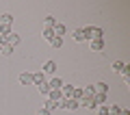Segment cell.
<instances>
[{
    "label": "cell",
    "mask_w": 130,
    "mask_h": 115,
    "mask_svg": "<svg viewBox=\"0 0 130 115\" xmlns=\"http://www.w3.org/2000/svg\"><path fill=\"white\" fill-rule=\"evenodd\" d=\"M95 111H98V115H108V104H100V106H95Z\"/></svg>",
    "instance_id": "cb8c5ba5"
},
{
    "label": "cell",
    "mask_w": 130,
    "mask_h": 115,
    "mask_svg": "<svg viewBox=\"0 0 130 115\" xmlns=\"http://www.w3.org/2000/svg\"><path fill=\"white\" fill-rule=\"evenodd\" d=\"M121 76H124V83L128 85V83H130V65H124V69H121Z\"/></svg>",
    "instance_id": "d6986e66"
},
{
    "label": "cell",
    "mask_w": 130,
    "mask_h": 115,
    "mask_svg": "<svg viewBox=\"0 0 130 115\" xmlns=\"http://www.w3.org/2000/svg\"><path fill=\"white\" fill-rule=\"evenodd\" d=\"M37 89H39V93H41V96H46V98H48V93H50V85H48V83L37 85Z\"/></svg>",
    "instance_id": "2e32d148"
},
{
    "label": "cell",
    "mask_w": 130,
    "mask_h": 115,
    "mask_svg": "<svg viewBox=\"0 0 130 115\" xmlns=\"http://www.w3.org/2000/svg\"><path fill=\"white\" fill-rule=\"evenodd\" d=\"M124 61H113V65H111V67H113V72H121V69H124Z\"/></svg>",
    "instance_id": "7402d4cb"
},
{
    "label": "cell",
    "mask_w": 130,
    "mask_h": 115,
    "mask_svg": "<svg viewBox=\"0 0 130 115\" xmlns=\"http://www.w3.org/2000/svg\"><path fill=\"white\" fill-rule=\"evenodd\" d=\"M48 85H50V89H59V91H61L65 83H63V80L59 78V76H54V78H50V80H48Z\"/></svg>",
    "instance_id": "8992f818"
},
{
    "label": "cell",
    "mask_w": 130,
    "mask_h": 115,
    "mask_svg": "<svg viewBox=\"0 0 130 115\" xmlns=\"http://www.w3.org/2000/svg\"><path fill=\"white\" fill-rule=\"evenodd\" d=\"M0 50H2V48H0Z\"/></svg>",
    "instance_id": "f1b7e54d"
},
{
    "label": "cell",
    "mask_w": 130,
    "mask_h": 115,
    "mask_svg": "<svg viewBox=\"0 0 130 115\" xmlns=\"http://www.w3.org/2000/svg\"><path fill=\"white\" fill-rule=\"evenodd\" d=\"M72 37H74V41H85V35H83V28H76V31H74V35H72Z\"/></svg>",
    "instance_id": "44dd1931"
},
{
    "label": "cell",
    "mask_w": 130,
    "mask_h": 115,
    "mask_svg": "<svg viewBox=\"0 0 130 115\" xmlns=\"http://www.w3.org/2000/svg\"><path fill=\"white\" fill-rule=\"evenodd\" d=\"M11 33H13L11 24H0V35H2V37H9Z\"/></svg>",
    "instance_id": "5bb4252c"
},
{
    "label": "cell",
    "mask_w": 130,
    "mask_h": 115,
    "mask_svg": "<svg viewBox=\"0 0 130 115\" xmlns=\"http://www.w3.org/2000/svg\"><path fill=\"white\" fill-rule=\"evenodd\" d=\"M65 33H67V26H65V24H61V22H56V26H54V35H56V37H63Z\"/></svg>",
    "instance_id": "30bf717a"
},
{
    "label": "cell",
    "mask_w": 130,
    "mask_h": 115,
    "mask_svg": "<svg viewBox=\"0 0 130 115\" xmlns=\"http://www.w3.org/2000/svg\"><path fill=\"white\" fill-rule=\"evenodd\" d=\"M48 100H52V102H56V104H61V102H63V93H61L59 89H50Z\"/></svg>",
    "instance_id": "7a4b0ae2"
},
{
    "label": "cell",
    "mask_w": 130,
    "mask_h": 115,
    "mask_svg": "<svg viewBox=\"0 0 130 115\" xmlns=\"http://www.w3.org/2000/svg\"><path fill=\"white\" fill-rule=\"evenodd\" d=\"M93 104H95V106L106 104V93H95V96H93Z\"/></svg>",
    "instance_id": "7c38bea8"
},
{
    "label": "cell",
    "mask_w": 130,
    "mask_h": 115,
    "mask_svg": "<svg viewBox=\"0 0 130 115\" xmlns=\"http://www.w3.org/2000/svg\"><path fill=\"white\" fill-rule=\"evenodd\" d=\"M50 46L52 48H61V46H63V37H54V39L50 41Z\"/></svg>",
    "instance_id": "d4e9b609"
},
{
    "label": "cell",
    "mask_w": 130,
    "mask_h": 115,
    "mask_svg": "<svg viewBox=\"0 0 130 115\" xmlns=\"http://www.w3.org/2000/svg\"><path fill=\"white\" fill-rule=\"evenodd\" d=\"M41 35H43V39H46V41H52V39H54V28H48V26H43V33H41Z\"/></svg>",
    "instance_id": "ba28073f"
},
{
    "label": "cell",
    "mask_w": 130,
    "mask_h": 115,
    "mask_svg": "<svg viewBox=\"0 0 130 115\" xmlns=\"http://www.w3.org/2000/svg\"><path fill=\"white\" fill-rule=\"evenodd\" d=\"M46 26L48 28H54L56 26V18H54V15H48V18H46Z\"/></svg>",
    "instance_id": "603a6c76"
},
{
    "label": "cell",
    "mask_w": 130,
    "mask_h": 115,
    "mask_svg": "<svg viewBox=\"0 0 130 115\" xmlns=\"http://www.w3.org/2000/svg\"><path fill=\"white\" fill-rule=\"evenodd\" d=\"M119 115H130V111H126V109H121V113Z\"/></svg>",
    "instance_id": "83f0119b"
},
{
    "label": "cell",
    "mask_w": 130,
    "mask_h": 115,
    "mask_svg": "<svg viewBox=\"0 0 130 115\" xmlns=\"http://www.w3.org/2000/svg\"><path fill=\"white\" fill-rule=\"evenodd\" d=\"M85 89V96H89V98H93V96H95V85H87V87H83Z\"/></svg>",
    "instance_id": "ac0fdd59"
},
{
    "label": "cell",
    "mask_w": 130,
    "mask_h": 115,
    "mask_svg": "<svg viewBox=\"0 0 130 115\" xmlns=\"http://www.w3.org/2000/svg\"><path fill=\"white\" fill-rule=\"evenodd\" d=\"M20 83H22L24 87L32 85V74H30V72H22V74H20Z\"/></svg>",
    "instance_id": "277c9868"
},
{
    "label": "cell",
    "mask_w": 130,
    "mask_h": 115,
    "mask_svg": "<svg viewBox=\"0 0 130 115\" xmlns=\"http://www.w3.org/2000/svg\"><path fill=\"white\" fill-rule=\"evenodd\" d=\"M72 98L80 102V100L85 98V89H83V87H74V93H72Z\"/></svg>",
    "instance_id": "4fadbf2b"
},
{
    "label": "cell",
    "mask_w": 130,
    "mask_h": 115,
    "mask_svg": "<svg viewBox=\"0 0 130 115\" xmlns=\"http://www.w3.org/2000/svg\"><path fill=\"white\" fill-rule=\"evenodd\" d=\"M41 72L43 74H54L56 72V61H46L43 67H41Z\"/></svg>",
    "instance_id": "3957f363"
},
{
    "label": "cell",
    "mask_w": 130,
    "mask_h": 115,
    "mask_svg": "<svg viewBox=\"0 0 130 115\" xmlns=\"http://www.w3.org/2000/svg\"><path fill=\"white\" fill-rule=\"evenodd\" d=\"M37 115H52V113H50V111H46V109H39Z\"/></svg>",
    "instance_id": "4316f807"
},
{
    "label": "cell",
    "mask_w": 130,
    "mask_h": 115,
    "mask_svg": "<svg viewBox=\"0 0 130 115\" xmlns=\"http://www.w3.org/2000/svg\"><path fill=\"white\" fill-rule=\"evenodd\" d=\"M78 106H80V102L78 100H74V98H67V100H63L59 104V109H67V111H78Z\"/></svg>",
    "instance_id": "6da1fadb"
},
{
    "label": "cell",
    "mask_w": 130,
    "mask_h": 115,
    "mask_svg": "<svg viewBox=\"0 0 130 115\" xmlns=\"http://www.w3.org/2000/svg\"><path fill=\"white\" fill-rule=\"evenodd\" d=\"M41 109H46V111H50V113H52V111H56V109H59V104L46 98V100H43V106H41Z\"/></svg>",
    "instance_id": "8fae6325"
},
{
    "label": "cell",
    "mask_w": 130,
    "mask_h": 115,
    "mask_svg": "<svg viewBox=\"0 0 130 115\" xmlns=\"http://www.w3.org/2000/svg\"><path fill=\"white\" fill-rule=\"evenodd\" d=\"M11 52H13V46H5L2 50H0V54H5V56H9Z\"/></svg>",
    "instance_id": "484cf974"
},
{
    "label": "cell",
    "mask_w": 130,
    "mask_h": 115,
    "mask_svg": "<svg viewBox=\"0 0 130 115\" xmlns=\"http://www.w3.org/2000/svg\"><path fill=\"white\" fill-rule=\"evenodd\" d=\"M20 41H22V39H20V35H18V33H11V35H9V46H20Z\"/></svg>",
    "instance_id": "9a60e30c"
},
{
    "label": "cell",
    "mask_w": 130,
    "mask_h": 115,
    "mask_svg": "<svg viewBox=\"0 0 130 115\" xmlns=\"http://www.w3.org/2000/svg\"><path fill=\"white\" fill-rule=\"evenodd\" d=\"M61 93H63V100H67V98H72V93H74V85H63V89H61Z\"/></svg>",
    "instance_id": "9c48e42d"
},
{
    "label": "cell",
    "mask_w": 130,
    "mask_h": 115,
    "mask_svg": "<svg viewBox=\"0 0 130 115\" xmlns=\"http://www.w3.org/2000/svg\"><path fill=\"white\" fill-rule=\"evenodd\" d=\"M89 44H91V50L93 52H102L104 50V39H91Z\"/></svg>",
    "instance_id": "5b68a950"
},
{
    "label": "cell",
    "mask_w": 130,
    "mask_h": 115,
    "mask_svg": "<svg viewBox=\"0 0 130 115\" xmlns=\"http://www.w3.org/2000/svg\"><path fill=\"white\" fill-rule=\"evenodd\" d=\"M41 83H46V74L43 72H35L32 74V85H41Z\"/></svg>",
    "instance_id": "52a82bcc"
},
{
    "label": "cell",
    "mask_w": 130,
    "mask_h": 115,
    "mask_svg": "<svg viewBox=\"0 0 130 115\" xmlns=\"http://www.w3.org/2000/svg\"><path fill=\"white\" fill-rule=\"evenodd\" d=\"M95 91H98V93H106V91H108V85L100 80V83H95Z\"/></svg>",
    "instance_id": "ffe728a7"
},
{
    "label": "cell",
    "mask_w": 130,
    "mask_h": 115,
    "mask_svg": "<svg viewBox=\"0 0 130 115\" xmlns=\"http://www.w3.org/2000/svg\"><path fill=\"white\" fill-rule=\"evenodd\" d=\"M0 24H13V15L11 13H2L0 15Z\"/></svg>",
    "instance_id": "e0dca14e"
}]
</instances>
